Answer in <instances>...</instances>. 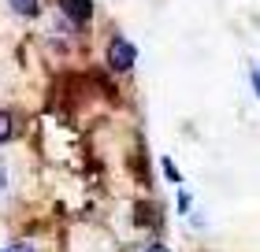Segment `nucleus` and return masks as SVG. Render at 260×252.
Returning <instances> with one entry per match:
<instances>
[{
    "mask_svg": "<svg viewBox=\"0 0 260 252\" xmlns=\"http://www.w3.org/2000/svg\"><path fill=\"white\" fill-rule=\"evenodd\" d=\"M8 8L15 11L19 19H38L41 15V0H8Z\"/></svg>",
    "mask_w": 260,
    "mask_h": 252,
    "instance_id": "3",
    "label": "nucleus"
},
{
    "mask_svg": "<svg viewBox=\"0 0 260 252\" xmlns=\"http://www.w3.org/2000/svg\"><path fill=\"white\" fill-rule=\"evenodd\" d=\"M0 186H4V171H0Z\"/></svg>",
    "mask_w": 260,
    "mask_h": 252,
    "instance_id": "10",
    "label": "nucleus"
},
{
    "mask_svg": "<svg viewBox=\"0 0 260 252\" xmlns=\"http://www.w3.org/2000/svg\"><path fill=\"white\" fill-rule=\"evenodd\" d=\"M11 137H15V119H11V112L0 107V145H8Z\"/></svg>",
    "mask_w": 260,
    "mask_h": 252,
    "instance_id": "4",
    "label": "nucleus"
},
{
    "mask_svg": "<svg viewBox=\"0 0 260 252\" xmlns=\"http://www.w3.org/2000/svg\"><path fill=\"white\" fill-rule=\"evenodd\" d=\"M11 252H34V245H15Z\"/></svg>",
    "mask_w": 260,
    "mask_h": 252,
    "instance_id": "9",
    "label": "nucleus"
},
{
    "mask_svg": "<svg viewBox=\"0 0 260 252\" xmlns=\"http://www.w3.org/2000/svg\"><path fill=\"white\" fill-rule=\"evenodd\" d=\"M160 167H164V178H168V182H182V171H179V163H175L171 156H164Z\"/></svg>",
    "mask_w": 260,
    "mask_h": 252,
    "instance_id": "5",
    "label": "nucleus"
},
{
    "mask_svg": "<svg viewBox=\"0 0 260 252\" xmlns=\"http://www.w3.org/2000/svg\"><path fill=\"white\" fill-rule=\"evenodd\" d=\"M249 82H253V93H256V97H260V70H256V67L249 70Z\"/></svg>",
    "mask_w": 260,
    "mask_h": 252,
    "instance_id": "7",
    "label": "nucleus"
},
{
    "mask_svg": "<svg viewBox=\"0 0 260 252\" xmlns=\"http://www.w3.org/2000/svg\"><path fill=\"white\" fill-rule=\"evenodd\" d=\"M56 4H60V15L71 26H89L93 15H97V4H93V0H56Z\"/></svg>",
    "mask_w": 260,
    "mask_h": 252,
    "instance_id": "2",
    "label": "nucleus"
},
{
    "mask_svg": "<svg viewBox=\"0 0 260 252\" xmlns=\"http://www.w3.org/2000/svg\"><path fill=\"white\" fill-rule=\"evenodd\" d=\"M193 208V200H190V193H186V189H182V193H179V211L186 215V211H190Z\"/></svg>",
    "mask_w": 260,
    "mask_h": 252,
    "instance_id": "6",
    "label": "nucleus"
},
{
    "mask_svg": "<svg viewBox=\"0 0 260 252\" xmlns=\"http://www.w3.org/2000/svg\"><path fill=\"white\" fill-rule=\"evenodd\" d=\"M4 252H11V248H4Z\"/></svg>",
    "mask_w": 260,
    "mask_h": 252,
    "instance_id": "11",
    "label": "nucleus"
},
{
    "mask_svg": "<svg viewBox=\"0 0 260 252\" xmlns=\"http://www.w3.org/2000/svg\"><path fill=\"white\" fill-rule=\"evenodd\" d=\"M145 252H171V248H168V245H160V241H156V245H149Z\"/></svg>",
    "mask_w": 260,
    "mask_h": 252,
    "instance_id": "8",
    "label": "nucleus"
},
{
    "mask_svg": "<svg viewBox=\"0 0 260 252\" xmlns=\"http://www.w3.org/2000/svg\"><path fill=\"white\" fill-rule=\"evenodd\" d=\"M104 63H108V70H115V75L134 70V63H138V45L126 41L123 33H112V38H108V49H104Z\"/></svg>",
    "mask_w": 260,
    "mask_h": 252,
    "instance_id": "1",
    "label": "nucleus"
}]
</instances>
